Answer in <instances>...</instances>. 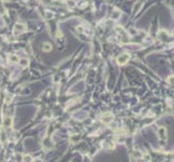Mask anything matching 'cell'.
I'll use <instances>...</instances> for the list:
<instances>
[{
  "mask_svg": "<svg viewBox=\"0 0 174 162\" xmlns=\"http://www.w3.org/2000/svg\"><path fill=\"white\" fill-rule=\"evenodd\" d=\"M157 134H158V137L161 140H167V129L165 127H159L158 131H157Z\"/></svg>",
  "mask_w": 174,
  "mask_h": 162,
  "instance_id": "cell-1",
  "label": "cell"
},
{
  "mask_svg": "<svg viewBox=\"0 0 174 162\" xmlns=\"http://www.w3.org/2000/svg\"><path fill=\"white\" fill-rule=\"evenodd\" d=\"M129 57H130V55H129L128 53L121 54V55H120L119 57L117 58V62H118V64H119V65H123V64H126V63L128 62Z\"/></svg>",
  "mask_w": 174,
  "mask_h": 162,
  "instance_id": "cell-2",
  "label": "cell"
},
{
  "mask_svg": "<svg viewBox=\"0 0 174 162\" xmlns=\"http://www.w3.org/2000/svg\"><path fill=\"white\" fill-rule=\"evenodd\" d=\"M42 49H43V51H46V52H50L51 50H52V45H51L49 42H44L43 44H42Z\"/></svg>",
  "mask_w": 174,
  "mask_h": 162,
  "instance_id": "cell-3",
  "label": "cell"
},
{
  "mask_svg": "<svg viewBox=\"0 0 174 162\" xmlns=\"http://www.w3.org/2000/svg\"><path fill=\"white\" fill-rule=\"evenodd\" d=\"M12 60V62H18V60H16V56H12V60Z\"/></svg>",
  "mask_w": 174,
  "mask_h": 162,
  "instance_id": "cell-4",
  "label": "cell"
}]
</instances>
